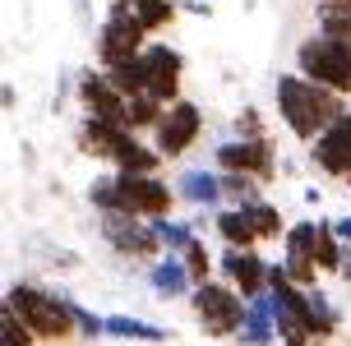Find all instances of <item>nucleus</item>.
Wrapping results in <instances>:
<instances>
[{"label": "nucleus", "mask_w": 351, "mask_h": 346, "mask_svg": "<svg viewBox=\"0 0 351 346\" xmlns=\"http://www.w3.org/2000/svg\"><path fill=\"white\" fill-rule=\"evenodd\" d=\"M278 116L287 121L291 134L319 138L333 121L347 116V97L315 84V79H305V74H282L278 79Z\"/></svg>", "instance_id": "1"}, {"label": "nucleus", "mask_w": 351, "mask_h": 346, "mask_svg": "<svg viewBox=\"0 0 351 346\" xmlns=\"http://www.w3.org/2000/svg\"><path fill=\"white\" fill-rule=\"evenodd\" d=\"M5 305L37 332V342H65V337L79 332V323H74V314H70V295H51V291H42V286L19 282V286L5 291Z\"/></svg>", "instance_id": "2"}, {"label": "nucleus", "mask_w": 351, "mask_h": 346, "mask_svg": "<svg viewBox=\"0 0 351 346\" xmlns=\"http://www.w3.org/2000/svg\"><path fill=\"white\" fill-rule=\"evenodd\" d=\"M296 65H300L305 79H315V84L351 97V47L342 42V37L319 28L315 37H305V42L296 47Z\"/></svg>", "instance_id": "3"}, {"label": "nucleus", "mask_w": 351, "mask_h": 346, "mask_svg": "<svg viewBox=\"0 0 351 346\" xmlns=\"http://www.w3.org/2000/svg\"><path fill=\"white\" fill-rule=\"evenodd\" d=\"M194 314H199V328L208 332V337H236V332L245 328V310L250 300L231 282H194Z\"/></svg>", "instance_id": "4"}, {"label": "nucleus", "mask_w": 351, "mask_h": 346, "mask_svg": "<svg viewBox=\"0 0 351 346\" xmlns=\"http://www.w3.org/2000/svg\"><path fill=\"white\" fill-rule=\"evenodd\" d=\"M143 37H148V28H143V18L134 14V0L111 5L102 33H97V60H102V69H116V65H125V60H134V55L148 47Z\"/></svg>", "instance_id": "5"}, {"label": "nucleus", "mask_w": 351, "mask_h": 346, "mask_svg": "<svg viewBox=\"0 0 351 346\" xmlns=\"http://www.w3.org/2000/svg\"><path fill=\"white\" fill-rule=\"evenodd\" d=\"M116 194H121V212H134L148 222L167 217L171 199H180L158 171H116Z\"/></svg>", "instance_id": "6"}, {"label": "nucleus", "mask_w": 351, "mask_h": 346, "mask_svg": "<svg viewBox=\"0 0 351 346\" xmlns=\"http://www.w3.org/2000/svg\"><path fill=\"white\" fill-rule=\"evenodd\" d=\"M102 236L125 259H153V254L167 249L158 226L148 222V217H134V212H102Z\"/></svg>", "instance_id": "7"}, {"label": "nucleus", "mask_w": 351, "mask_h": 346, "mask_svg": "<svg viewBox=\"0 0 351 346\" xmlns=\"http://www.w3.org/2000/svg\"><path fill=\"white\" fill-rule=\"evenodd\" d=\"M213 166L217 171H250L259 175V180H278V148H273V138L259 134V138H231V143H217V153H213Z\"/></svg>", "instance_id": "8"}, {"label": "nucleus", "mask_w": 351, "mask_h": 346, "mask_svg": "<svg viewBox=\"0 0 351 346\" xmlns=\"http://www.w3.org/2000/svg\"><path fill=\"white\" fill-rule=\"evenodd\" d=\"M199 129H204V116H199V106L194 102H180L176 97L167 111H162V121H158V148H162V157H180L185 148H190L194 138H199Z\"/></svg>", "instance_id": "9"}, {"label": "nucleus", "mask_w": 351, "mask_h": 346, "mask_svg": "<svg viewBox=\"0 0 351 346\" xmlns=\"http://www.w3.org/2000/svg\"><path fill=\"white\" fill-rule=\"evenodd\" d=\"M217 268H222V277H227L245 300H254V295L268 291V273H273V263H263L254 249L227 245V249H222V259H217Z\"/></svg>", "instance_id": "10"}, {"label": "nucleus", "mask_w": 351, "mask_h": 346, "mask_svg": "<svg viewBox=\"0 0 351 346\" xmlns=\"http://www.w3.org/2000/svg\"><path fill=\"white\" fill-rule=\"evenodd\" d=\"M143 74H148V92L158 102L171 106L180 97V51H171L167 42H148L143 47Z\"/></svg>", "instance_id": "11"}, {"label": "nucleus", "mask_w": 351, "mask_h": 346, "mask_svg": "<svg viewBox=\"0 0 351 346\" xmlns=\"http://www.w3.org/2000/svg\"><path fill=\"white\" fill-rule=\"evenodd\" d=\"M79 102H84V111L88 116H106V121H121V125H130L125 121V97L121 88L111 84V74H97V69H88V74H79Z\"/></svg>", "instance_id": "12"}, {"label": "nucleus", "mask_w": 351, "mask_h": 346, "mask_svg": "<svg viewBox=\"0 0 351 346\" xmlns=\"http://www.w3.org/2000/svg\"><path fill=\"white\" fill-rule=\"evenodd\" d=\"M130 134H139V129H130V125H121V121H106V116H88L84 129H79V148H84L88 157L116 166V157H121V148H125Z\"/></svg>", "instance_id": "13"}, {"label": "nucleus", "mask_w": 351, "mask_h": 346, "mask_svg": "<svg viewBox=\"0 0 351 346\" xmlns=\"http://www.w3.org/2000/svg\"><path fill=\"white\" fill-rule=\"evenodd\" d=\"M176 194L194 208H222L227 203V185H222V171H185L176 180Z\"/></svg>", "instance_id": "14"}, {"label": "nucleus", "mask_w": 351, "mask_h": 346, "mask_svg": "<svg viewBox=\"0 0 351 346\" xmlns=\"http://www.w3.org/2000/svg\"><path fill=\"white\" fill-rule=\"evenodd\" d=\"M278 337V310H273V295L263 291L250 300V310H245V328L236 332V342L241 346H268Z\"/></svg>", "instance_id": "15"}, {"label": "nucleus", "mask_w": 351, "mask_h": 346, "mask_svg": "<svg viewBox=\"0 0 351 346\" xmlns=\"http://www.w3.org/2000/svg\"><path fill=\"white\" fill-rule=\"evenodd\" d=\"M153 291H158L162 300H176V295L194 291V273H190V263H185V254L167 249V254L153 263Z\"/></svg>", "instance_id": "16"}, {"label": "nucleus", "mask_w": 351, "mask_h": 346, "mask_svg": "<svg viewBox=\"0 0 351 346\" xmlns=\"http://www.w3.org/2000/svg\"><path fill=\"white\" fill-rule=\"evenodd\" d=\"M213 226H217V236H222L227 245H241V249H254V245L263 240V236H259V226H254V217H250V208H245V203L217 208Z\"/></svg>", "instance_id": "17"}, {"label": "nucleus", "mask_w": 351, "mask_h": 346, "mask_svg": "<svg viewBox=\"0 0 351 346\" xmlns=\"http://www.w3.org/2000/svg\"><path fill=\"white\" fill-rule=\"evenodd\" d=\"M106 337H121V342H167V332L158 323H143V319H130V314H111L106 319Z\"/></svg>", "instance_id": "18"}, {"label": "nucleus", "mask_w": 351, "mask_h": 346, "mask_svg": "<svg viewBox=\"0 0 351 346\" xmlns=\"http://www.w3.org/2000/svg\"><path fill=\"white\" fill-rule=\"evenodd\" d=\"M162 111H167V102H158L153 92H134L125 102V121H130V129H158Z\"/></svg>", "instance_id": "19"}, {"label": "nucleus", "mask_w": 351, "mask_h": 346, "mask_svg": "<svg viewBox=\"0 0 351 346\" xmlns=\"http://www.w3.org/2000/svg\"><path fill=\"white\" fill-rule=\"evenodd\" d=\"M158 162H162V148H148V143H139L130 134L121 157H116V171H158Z\"/></svg>", "instance_id": "20"}, {"label": "nucleus", "mask_w": 351, "mask_h": 346, "mask_svg": "<svg viewBox=\"0 0 351 346\" xmlns=\"http://www.w3.org/2000/svg\"><path fill=\"white\" fill-rule=\"evenodd\" d=\"M319 28L342 37L351 47V0H324V5H319Z\"/></svg>", "instance_id": "21"}, {"label": "nucleus", "mask_w": 351, "mask_h": 346, "mask_svg": "<svg viewBox=\"0 0 351 346\" xmlns=\"http://www.w3.org/2000/svg\"><path fill=\"white\" fill-rule=\"evenodd\" d=\"M282 245H287V254L315 259V245H319V222H296V226H287Z\"/></svg>", "instance_id": "22"}, {"label": "nucleus", "mask_w": 351, "mask_h": 346, "mask_svg": "<svg viewBox=\"0 0 351 346\" xmlns=\"http://www.w3.org/2000/svg\"><path fill=\"white\" fill-rule=\"evenodd\" d=\"M134 14L143 18L148 33H162V28L176 18V0H134Z\"/></svg>", "instance_id": "23"}, {"label": "nucleus", "mask_w": 351, "mask_h": 346, "mask_svg": "<svg viewBox=\"0 0 351 346\" xmlns=\"http://www.w3.org/2000/svg\"><path fill=\"white\" fill-rule=\"evenodd\" d=\"M245 208H250V217H254V226H259L263 240H278V236H287V231H282V208L263 203V199H250Z\"/></svg>", "instance_id": "24"}, {"label": "nucleus", "mask_w": 351, "mask_h": 346, "mask_svg": "<svg viewBox=\"0 0 351 346\" xmlns=\"http://www.w3.org/2000/svg\"><path fill=\"white\" fill-rule=\"evenodd\" d=\"M33 342H37V332L5 305V314H0V346H33Z\"/></svg>", "instance_id": "25"}, {"label": "nucleus", "mask_w": 351, "mask_h": 346, "mask_svg": "<svg viewBox=\"0 0 351 346\" xmlns=\"http://www.w3.org/2000/svg\"><path fill=\"white\" fill-rule=\"evenodd\" d=\"M310 305H315V319H319V337L328 342V337H333V332L342 328V314L333 310V300L319 291V286H310Z\"/></svg>", "instance_id": "26"}, {"label": "nucleus", "mask_w": 351, "mask_h": 346, "mask_svg": "<svg viewBox=\"0 0 351 346\" xmlns=\"http://www.w3.org/2000/svg\"><path fill=\"white\" fill-rule=\"evenodd\" d=\"M158 236H162V245H167V249H176V254H185V249H190L194 245V231L185 222H176V217H158Z\"/></svg>", "instance_id": "27"}, {"label": "nucleus", "mask_w": 351, "mask_h": 346, "mask_svg": "<svg viewBox=\"0 0 351 346\" xmlns=\"http://www.w3.org/2000/svg\"><path fill=\"white\" fill-rule=\"evenodd\" d=\"M222 185H227L231 203H250V199H259V194H254L259 175H250V171H222Z\"/></svg>", "instance_id": "28"}, {"label": "nucleus", "mask_w": 351, "mask_h": 346, "mask_svg": "<svg viewBox=\"0 0 351 346\" xmlns=\"http://www.w3.org/2000/svg\"><path fill=\"white\" fill-rule=\"evenodd\" d=\"M185 263H190L194 282H208V277H213V259H208V245H199V240H194L190 249H185Z\"/></svg>", "instance_id": "29"}, {"label": "nucleus", "mask_w": 351, "mask_h": 346, "mask_svg": "<svg viewBox=\"0 0 351 346\" xmlns=\"http://www.w3.org/2000/svg\"><path fill=\"white\" fill-rule=\"evenodd\" d=\"M70 314H74V323H79V332H84V337H102V332H106V319L88 314L84 305H74V300H70Z\"/></svg>", "instance_id": "30"}, {"label": "nucleus", "mask_w": 351, "mask_h": 346, "mask_svg": "<svg viewBox=\"0 0 351 346\" xmlns=\"http://www.w3.org/2000/svg\"><path fill=\"white\" fill-rule=\"evenodd\" d=\"M236 129H241L245 138H259V134H263V121H259V111H250V106H245V111L236 116Z\"/></svg>", "instance_id": "31"}, {"label": "nucleus", "mask_w": 351, "mask_h": 346, "mask_svg": "<svg viewBox=\"0 0 351 346\" xmlns=\"http://www.w3.org/2000/svg\"><path fill=\"white\" fill-rule=\"evenodd\" d=\"M333 226H337V236H342V240H347V245H351V217H337V222H333Z\"/></svg>", "instance_id": "32"}, {"label": "nucleus", "mask_w": 351, "mask_h": 346, "mask_svg": "<svg viewBox=\"0 0 351 346\" xmlns=\"http://www.w3.org/2000/svg\"><path fill=\"white\" fill-rule=\"evenodd\" d=\"M337 277H347V282H351V245H347V259H342V268H337Z\"/></svg>", "instance_id": "33"}, {"label": "nucleus", "mask_w": 351, "mask_h": 346, "mask_svg": "<svg viewBox=\"0 0 351 346\" xmlns=\"http://www.w3.org/2000/svg\"><path fill=\"white\" fill-rule=\"evenodd\" d=\"M347 134H351V111H347ZM342 180L351 185V162H347V175H342Z\"/></svg>", "instance_id": "34"}]
</instances>
